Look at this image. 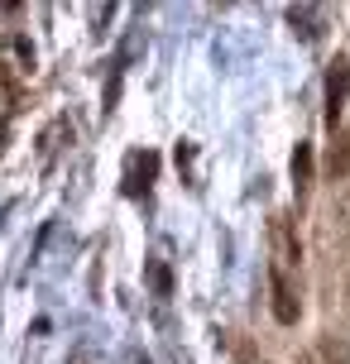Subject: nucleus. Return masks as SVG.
I'll return each instance as SVG.
<instances>
[{
    "instance_id": "obj_1",
    "label": "nucleus",
    "mask_w": 350,
    "mask_h": 364,
    "mask_svg": "<svg viewBox=\"0 0 350 364\" xmlns=\"http://www.w3.org/2000/svg\"><path fill=\"white\" fill-rule=\"evenodd\" d=\"M159 173V154H149V149H134L125 159V197H139L149 192V182Z\"/></svg>"
},
{
    "instance_id": "obj_2",
    "label": "nucleus",
    "mask_w": 350,
    "mask_h": 364,
    "mask_svg": "<svg viewBox=\"0 0 350 364\" xmlns=\"http://www.w3.org/2000/svg\"><path fill=\"white\" fill-rule=\"evenodd\" d=\"M346 91H350V63L336 58L332 73H327V125L332 129H336V120H341V110H346Z\"/></svg>"
},
{
    "instance_id": "obj_3",
    "label": "nucleus",
    "mask_w": 350,
    "mask_h": 364,
    "mask_svg": "<svg viewBox=\"0 0 350 364\" xmlns=\"http://www.w3.org/2000/svg\"><path fill=\"white\" fill-rule=\"evenodd\" d=\"M269 283H274V316L283 321V326H293V321H297V302H293V288H288L283 269L269 273Z\"/></svg>"
},
{
    "instance_id": "obj_4",
    "label": "nucleus",
    "mask_w": 350,
    "mask_h": 364,
    "mask_svg": "<svg viewBox=\"0 0 350 364\" xmlns=\"http://www.w3.org/2000/svg\"><path fill=\"white\" fill-rule=\"evenodd\" d=\"M293 182H297V192L312 182V144H297L293 149Z\"/></svg>"
},
{
    "instance_id": "obj_5",
    "label": "nucleus",
    "mask_w": 350,
    "mask_h": 364,
    "mask_svg": "<svg viewBox=\"0 0 350 364\" xmlns=\"http://www.w3.org/2000/svg\"><path fill=\"white\" fill-rule=\"evenodd\" d=\"M274 235H278V250H283V264H297V250L293 245V235H288V216H274Z\"/></svg>"
},
{
    "instance_id": "obj_6",
    "label": "nucleus",
    "mask_w": 350,
    "mask_h": 364,
    "mask_svg": "<svg viewBox=\"0 0 350 364\" xmlns=\"http://www.w3.org/2000/svg\"><path fill=\"white\" fill-rule=\"evenodd\" d=\"M332 173H336V178H346V173H350V134L332 149Z\"/></svg>"
},
{
    "instance_id": "obj_7",
    "label": "nucleus",
    "mask_w": 350,
    "mask_h": 364,
    "mask_svg": "<svg viewBox=\"0 0 350 364\" xmlns=\"http://www.w3.org/2000/svg\"><path fill=\"white\" fill-rule=\"evenodd\" d=\"M149 278H154V288H159V297H168V269L159 264V259L149 264Z\"/></svg>"
}]
</instances>
